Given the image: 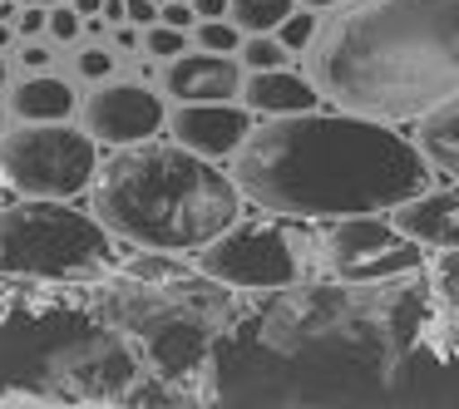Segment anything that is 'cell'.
I'll return each instance as SVG.
<instances>
[{
	"label": "cell",
	"mask_w": 459,
	"mask_h": 409,
	"mask_svg": "<svg viewBox=\"0 0 459 409\" xmlns=\"http://www.w3.org/2000/svg\"><path fill=\"white\" fill-rule=\"evenodd\" d=\"M25 64H30V70H40V64H50V55H45L40 45H30V50H25Z\"/></svg>",
	"instance_id": "29"
},
{
	"label": "cell",
	"mask_w": 459,
	"mask_h": 409,
	"mask_svg": "<svg viewBox=\"0 0 459 409\" xmlns=\"http://www.w3.org/2000/svg\"><path fill=\"white\" fill-rule=\"evenodd\" d=\"M11 109L25 124H60L74 114V89L65 80H55V74H35V80H25L11 94Z\"/></svg>",
	"instance_id": "16"
},
{
	"label": "cell",
	"mask_w": 459,
	"mask_h": 409,
	"mask_svg": "<svg viewBox=\"0 0 459 409\" xmlns=\"http://www.w3.org/2000/svg\"><path fill=\"white\" fill-rule=\"evenodd\" d=\"M0 133H5V114H0Z\"/></svg>",
	"instance_id": "34"
},
{
	"label": "cell",
	"mask_w": 459,
	"mask_h": 409,
	"mask_svg": "<svg viewBox=\"0 0 459 409\" xmlns=\"http://www.w3.org/2000/svg\"><path fill=\"white\" fill-rule=\"evenodd\" d=\"M143 30H149V55H163V60L183 55V30H173V25H163V21L143 25Z\"/></svg>",
	"instance_id": "22"
},
{
	"label": "cell",
	"mask_w": 459,
	"mask_h": 409,
	"mask_svg": "<svg viewBox=\"0 0 459 409\" xmlns=\"http://www.w3.org/2000/svg\"><path fill=\"white\" fill-rule=\"evenodd\" d=\"M94 311L153 379L193 385L242 306L232 286L178 261V251H143L94 281Z\"/></svg>",
	"instance_id": "5"
},
{
	"label": "cell",
	"mask_w": 459,
	"mask_h": 409,
	"mask_svg": "<svg viewBox=\"0 0 459 409\" xmlns=\"http://www.w3.org/2000/svg\"><path fill=\"white\" fill-rule=\"evenodd\" d=\"M193 15H203V21H218V15H228V0H193Z\"/></svg>",
	"instance_id": "27"
},
{
	"label": "cell",
	"mask_w": 459,
	"mask_h": 409,
	"mask_svg": "<svg viewBox=\"0 0 459 409\" xmlns=\"http://www.w3.org/2000/svg\"><path fill=\"white\" fill-rule=\"evenodd\" d=\"M385 217L395 232H405L410 242H420V247H429V251L459 247V178L449 183V188H425V192H415V198L395 202Z\"/></svg>",
	"instance_id": "12"
},
{
	"label": "cell",
	"mask_w": 459,
	"mask_h": 409,
	"mask_svg": "<svg viewBox=\"0 0 459 409\" xmlns=\"http://www.w3.org/2000/svg\"><path fill=\"white\" fill-rule=\"evenodd\" d=\"M94 217L143 251L193 257L242 212V192L212 158L183 143H119L90 178Z\"/></svg>",
	"instance_id": "4"
},
{
	"label": "cell",
	"mask_w": 459,
	"mask_h": 409,
	"mask_svg": "<svg viewBox=\"0 0 459 409\" xmlns=\"http://www.w3.org/2000/svg\"><path fill=\"white\" fill-rule=\"evenodd\" d=\"M193 267L232 291H281L297 281L321 277V237L311 222L262 212V217H232L212 242L193 251Z\"/></svg>",
	"instance_id": "7"
},
{
	"label": "cell",
	"mask_w": 459,
	"mask_h": 409,
	"mask_svg": "<svg viewBox=\"0 0 459 409\" xmlns=\"http://www.w3.org/2000/svg\"><path fill=\"white\" fill-rule=\"evenodd\" d=\"M277 35H281V45H287V50H307L311 35H316V15H311V11H307V15L291 11L287 21L277 25Z\"/></svg>",
	"instance_id": "21"
},
{
	"label": "cell",
	"mask_w": 459,
	"mask_h": 409,
	"mask_svg": "<svg viewBox=\"0 0 459 409\" xmlns=\"http://www.w3.org/2000/svg\"><path fill=\"white\" fill-rule=\"evenodd\" d=\"M119 267L114 232L70 198H21L0 208V277L94 286Z\"/></svg>",
	"instance_id": "6"
},
{
	"label": "cell",
	"mask_w": 459,
	"mask_h": 409,
	"mask_svg": "<svg viewBox=\"0 0 459 409\" xmlns=\"http://www.w3.org/2000/svg\"><path fill=\"white\" fill-rule=\"evenodd\" d=\"M159 21L173 25V30H188V25H193V5H188V0H169V5H159Z\"/></svg>",
	"instance_id": "24"
},
{
	"label": "cell",
	"mask_w": 459,
	"mask_h": 409,
	"mask_svg": "<svg viewBox=\"0 0 459 409\" xmlns=\"http://www.w3.org/2000/svg\"><path fill=\"white\" fill-rule=\"evenodd\" d=\"M124 21L129 25H153L159 21V0H124Z\"/></svg>",
	"instance_id": "25"
},
{
	"label": "cell",
	"mask_w": 459,
	"mask_h": 409,
	"mask_svg": "<svg viewBox=\"0 0 459 409\" xmlns=\"http://www.w3.org/2000/svg\"><path fill=\"white\" fill-rule=\"evenodd\" d=\"M316 89L380 124L425 119L459 94V0H366L316 45Z\"/></svg>",
	"instance_id": "3"
},
{
	"label": "cell",
	"mask_w": 459,
	"mask_h": 409,
	"mask_svg": "<svg viewBox=\"0 0 459 409\" xmlns=\"http://www.w3.org/2000/svg\"><path fill=\"white\" fill-rule=\"evenodd\" d=\"M203 399L272 409L459 405V326L425 271L380 281L311 277L257 291L218 340Z\"/></svg>",
	"instance_id": "1"
},
{
	"label": "cell",
	"mask_w": 459,
	"mask_h": 409,
	"mask_svg": "<svg viewBox=\"0 0 459 409\" xmlns=\"http://www.w3.org/2000/svg\"><path fill=\"white\" fill-rule=\"evenodd\" d=\"M198 45L212 55H232L238 50V25L232 21H203L198 25Z\"/></svg>",
	"instance_id": "20"
},
{
	"label": "cell",
	"mask_w": 459,
	"mask_h": 409,
	"mask_svg": "<svg viewBox=\"0 0 459 409\" xmlns=\"http://www.w3.org/2000/svg\"><path fill=\"white\" fill-rule=\"evenodd\" d=\"M21 5H60V0H21Z\"/></svg>",
	"instance_id": "32"
},
{
	"label": "cell",
	"mask_w": 459,
	"mask_h": 409,
	"mask_svg": "<svg viewBox=\"0 0 459 409\" xmlns=\"http://www.w3.org/2000/svg\"><path fill=\"white\" fill-rule=\"evenodd\" d=\"M0 84H5V60H0Z\"/></svg>",
	"instance_id": "33"
},
{
	"label": "cell",
	"mask_w": 459,
	"mask_h": 409,
	"mask_svg": "<svg viewBox=\"0 0 459 409\" xmlns=\"http://www.w3.org/2000/svg\"><path fill=\"white\" fill-rule=\"evenodd\" d=\"M80 70L90 74V80H104V74L114 70V55H104V50H84V55H80Z\"/></svg>",
	"instance_id": "26"
},
{
	"label": "cell",
	"mask_w": 459,
	"mask_h": 409,
	"mask_svg": "<svg viewBox=\"0 0 459 409\" xmlns=\"http://www.w3.org/2000/svg\"><path fill=\"white\" fill-rule=\"evenodd\" d=\"M420 271H425V286H429V296H435V306L459 326V247L425 257V267H420Z\"/></svg>",
	"instance_id": "17"
},
{
	"label": "cell",
	"mask_w": 459,
	"mask_h": 409,
	"mask_svg": "<svg viewBox=\"0 0 459 409\" xmlns=\"http://www.w3.org/2000/svg\"><path fill=\"white\" fill-rule=\"evenodd\" d=\"M420 153H425V163L435 173L459 178V94L445 104H435V109L420 119Z\"/></svg>",
	"instance_id": "15"
},
{
	"label": "cell",
	"mask_w": 459,
	"mask_h": 409,
	"mask_svg": "<svg viewBox=\"0 0 459 409\" xmlns=\"http://www.w3.org/2000/svg\"><path fill=\"white\" fill-rule=\"evenodd\" d=\"M45 25H50V35H55V40H74V35L84 30L80 11H74V5H65V0H60V5H55L50 15H45Z\"/></svg>",
	"instance_id": "23"
},
{
	"label": "cell",
	"mask_w": 459,
	"mask_h": 409,
	"mask_svg": "<svg viewBox=\"0 0 459 409\" xmlns=\"http://www.w3.org/2000/svg\"><path fill=\"white\" fill-rule=\"evenodd\" d=\"M163 89L178 104H218L232 99L242 89V70L228 55H173L169 74H163Z\"/></svg>",
	"instance_id": "13"
},
{
	"label": "cell",
	"mask_w": 459,
	"mask_h": 409,
	"mask_svg": "<svg viewBox=\"0 0 459 409\" xmlns=\"http://www.w3.org/2000/svg\"><path fill=\"white\" fill-rule=\"evenodd\" d=\"M242 60L252 64V70H281V64L291 60V50L281 40H272V35H247V45H242Z\"/></svg>",
	"instance_id": "19"
},
{
	"label": "cell",
	"mask_w": 459,
	"mask_h": 409,
	"mask_svg": "<svg viewBox=\"0 0 459 409\" xmlns=\"http://www.w3.org/2000/svg\"><path fill=\"white\" fill-rule=\"evenodd\" d=\"M163 119H169L163 99L143 84H104L84 99V133L94 143H109V149L159 139Z\"/></svg>",
	"instance_id": "10"
},
{
	"label": "cell",
	"mask_w": 459,
	"mask_h": 409,
	"mask_svg": "<svg viewBox=\"0 0 459 409\" xmlns=\"http://www.w3.org/2000/svg\"><path fill=\"white\" fill-rule=\"evenodd\" d=\"M228 15L247 35H272L291 15V0H228Z\"/></svg>",
	"instance_id": "18"
},
{
	"label": "cell",
	"mask_w": 459,
	"mask_h": 409,
	"mask_svg": "<svg viewBox=\"0 0 459 409\" xmlns=\"http://www.w3.org/2000/svg\"><path fill=\"white\" fill-rule=\"evenodd\" d=\"M0 45H11V25L0 21Z\"/></svg>",
	"instance_id": "31"
},
{
	"label": "cell",
	"mask_w": 459,
	"mask_h": 409,
	"mask_svg": "<svg viewBox=\"0 0 459 409\" xmlns=\"http://www.w3.org/2000/svg\"><path fill=\"white\" fill-rule=\"evenodd\" d=\"M100 168V149L90 133L70 124H25L0 133V183H11L21 198H80Z\"/></svg>",
	"instance_id": "8"
},
{
	"label": "cell",
	"mask_w": 459,
	"mask_h": 409,
	"mask_svg": "<svg viewBox=\"0 0 459 409\" xmlns=\"http://www.w3.org/2000/svg\"><path fill=\"white\" fill-rule=\"evenodd\" d=\"M316 237H321V277L336 281H380L425 267V247L390 227L385 212L331 217Z\"/></svg>",
	"instance_id": "9"
},
{
	"label": "cell",
	"mask_w": 459,
	"mask_h": 409,
	"mask_svg": "<svg viewBox=\"0 0 459 409\" xmlns=\"http://www.w3.org/2000/svg\"><path fill=\"white\" fill-rule=\"evenodd\" d=\"M21 30L25 35H35V30H45V5H30V11L21 15Z\"/></svg>",
	"instance_id": "28"
},
{
	"label": "cell",
	"mask_w": 459,
	"mask_h": 409,
	"mask_svg": "<svg viewBox=\"0 0 459 409\" xmlns=\"http://www.w3.org/2000/svg\"><path fill=\"white\" fill-rule=\"evenodd\" d=\"M232 183L262 212L301 222L390 212L429 188V163L395 124L360 114H281L232 149Z\"/></svg>",
	"instance_id": "2"
},
{
	"label": "cell",
	"mask_w": 459,
	"mask_h": 409,
	"mask_svg": "<svg viewBox=\"0 0 459 409\" xmlns=\"http://www.w3.org/2000/svg\"><path fill=\"white\" fill-rule=\"evenodd\" d=\"M307 11H331V5H346V0H301Z\"/></svg>",
	"instance_id": "30"
},
{
	"label": "cell",
	"mask_w": 459,
	"mask_h": 409,
	"mask_svg": "<svg viewBox=\"0 0 459 409\" xmlns=\"http://www.w3.org/2000/svg\"><path fill=\"white\" fill-rule=\"evenodd\" d=\"M242 99H247L252 114H267V119H281V114H307L316 109L321 94L311 89V80L291 74L287 64L281 70H252V80H242Z\"/></svg>",
	"instance_id": "14"
},
{
	"label": "cell",
	"mask_w": 459,
	"mask_h": 409,
	"mask_svg": "<svg viewBox=\"0 0 459 409\" xmlns=\"http://www.w3.org/2000/svg\"><path fill=\"white\" fill-rule=\"evenodd\" d=\"M163 124L173 129V143H183V149L203 153V158H232V149L252 129V114L218 99V104H178Z\"/></svg>",
	"instance_id": "11"
}]
</instances>
